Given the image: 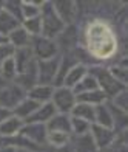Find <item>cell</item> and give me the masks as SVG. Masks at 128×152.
<instances>
[{
  "mask_svg": "<svg viewBox=\"0 0 128 152\" xmlns=\"http://www.w3.org/2000/svg\"><path fill=\"white\" fill-rule=\"evenodd\" d=\"M117 36L104 19H93L85 26V50L94 61H108L117 54Z\"/></svg>",
  "mask_w": 128,
  "mask_h": 152,
  "instance_id": "1",
  "label": "cell"
},
{
  "mask_svg": "<svg viewBox=\"0 0 128 152\" xmlns=\"http://www.w3.org/2000/svg\"><path fill=\"white\" fill-rule=\"evenodd\" d=\"M88 73L94 76V79L97 82L99 90H102L106 99H113L116 95L120 92L127 90V86L120 84V82L110 73L108 67H100V65H91L88 67Z\"/></svg>",
  "mask_w": 128,
  "mask_h": 152,
  "instance_id": "2",
  "label": "cell"
},
{
  "mask_svg": "<svg viewBox=\"0 0 128 152\" xmlns=\"http://www.w3.org/2000/svg\"><path fill=\"white\" fill-rule=\"evenodd\" d=\"M40 22H42V36L52 40H56V37L65 30V23L57 16L52 2H43L40 8Z\"/></svg>",
  "mask_w": 128,
  "mask_h": 152,
  "instance_id": "3",
  "label": "cell"
},
{
  "mask_svg": "<svg viewBox=\"0 0 128 152\" xmlns=\"http://www.w3.org/2000/svg\"><path fill=\"white\" fill-rule=\"evenodd\" d=\"M26 93L28 92L17 86L16 82H9L3 88H0V106L12 112L26 98Z\"/></svg>",
  "mask_w": 128,
  "mask_h": 152,
  "instance_id": "4",
  "label": "cell"
},
{
  "mask_svg": "<svg viewBox=\"0 0 128 152\" xmlns=\"http://www.w3.org/2000/svg\"><path fill=\"white\" fill-rule=\"evenodd\" d=\"M51 102H52V106H54V109H56L57 113L70 115V112L73 110L74 104L77 102V99H76V95H74V92L71 90V88H66V87H54Z\"/></svg>",
  "mask_w": 128,
  "mask_h": 152,
  "instance_id": "5",
  "label": "cell"
},
{
  "mask_svg": "<svg viewBox=\"0 0 128 152\" xmlns=\"http://www.w3.org/2000/svg\"><path fill=\"white\" fill-rule=\"evenodd\" d=\"M59 62H60V53L51 59L37 61V84H45V86L54 84L56 75L59 70Z\"/></svg>",
  "mask_w": 128,
  "mask_h": 152,
  "instance_id": "6",
  "label": "cell"
},
{
  "mask_svg": "<svg viewBox=\"0 0 128 152\" xmlns=\"http://www.w3.org/2000/svg\"><path fill=\"white\" fill-rule=\"evenodd\" d=\"M31 50L34 53V58L37 61H45V59H51L59 54V48L56 40L43 37V36H37L32 37L31 42Z\"/></svg>",
  "mask_w": 128,
  "mask_h": 152,
  "instance_id": "7",
  "label": "cell"
},
{
  "mask_svg": "<svg viewBox=\"0 0 128 152\" xmlns=\"http://www.w3.org/2000/svg\"><path fill=\"white\" fill-rule=\"evenodd\" d=\"M20 135L26 138L37 148H45L46 146V137H48V130H46V124H39V123H25Z\"/></svg>",
  "mask_w": 128,
  "mask_h": 152,
  "instance_id": "8",
  "label": "cell"
},
{
  "mask_svg": "<svg viewBox=\"0 0 128 152\" xmlns=\"http://www.w3.org/2000/svg\"><path fill=\"white\" fill-rule=\"evenodd\" d=\"M90 135L93 138L94 144H96L97 151H104V149H108L114 138H116L117 132L114 129H108V127H102V126H97V124H91V129H90Z\"/></svg>",
  "mask_w": 128,
  "mask_h": 152,
  "instance_id": "9",
  "label": "cell"
},
{
  "mask_svg": "<svg viewBox=\"0 0 128 152\" xmlns=\"http://www.w3.org/2000/svg\"><path fill=\"white\" fill-rule=\"evenodd\" d=\"M52 6L57 12L60 20L65 23V26L73 25L74 20L77 19L79 12V3L77 2H70V0H59V2H52Z\"/></svg>",
  "mask_w": 128,
  "mask_h": 152,
  "instance_id": "10",
  "label": "cell"
},
{
  "mask_svg": "<svg viewBox=\"0 0 128 152\" xmlns=\"http://www.w3.org/2000/svg\"><path fill=\"white\" fill-rule=\"evenodd\" d=\"M14 62H16V68H17V75L28 72V70H31V68H34L37 65V59L34 58V53H32L31 47L16 50Z\"/></svg>",
  "mask_w": 128,
  "mask_h": 152,
  "instance_id": "11",
  "label": "cell"
},
{
  "mask_svg": "<svg viewBox=\"0 0 128 152\" xmlns=\"http://www.w3.org/2000/svg\"><path fill=\"white\" fill-rule=\"evenodd\" d=\"M52 92H54V87H52V86L36 84L32 88H29V90H28L26 96H28L29 99L39 102V104H46V102H51Z\"/></svg>",
  "mask_w": 128,
  "mask_h": 152,
  "instance_id": "12",
  "label": "cell"
},
{
  "mask_svg": "<svg viewBox=\"0 0 128 152\" xmlns=\"http://www.w3.org/2000/svg\"><path fill=\"white\" fill-rule=\"evenodd\" d=\"M23 124L25 123L20 118H17L16 115H11L9 118H6L2 124H0V137H2V140L19 135L22 127H23Z\"/></svg>",
  "mask_w": 128,
  "mask_h": 152,
  "instance_id": "13",
  "label": "cell"
},
{
  "mask_svg": "<svg viewBox=\"0 0 128 152\" xmlns=\"http://www.w3.org/2000/svg\"><path fill=\"white\" fill-rule=\"evenodd\" d=\"M88 73V67L83 65V64H76L74 67H71L68 73L65 75V78H63V84L62 87H66V88H73L76 87L80 81H82V78Z\"/></svg>",
  "mask_w": 128,
  "mask_h": 152,
  "instance_id": "14",
  "label": "cell"
},
{
  "mask_svg": "<svg viewBox=\"0 0 128 152\" xmlns=\"http://www.w3.org/2000/svg\"><path fill=\"white\" fill-rule=\"evenodd\" d=\"M70 149L71 152H97V148L90 134H85L80 137H71Z\"/></svg>",
  "mask_w": 128,
  "mask_h": 152,
  "instance_id": "15",
  "label": "cell"
},
{
  "mask_svg": "<svg viewBox=\"0 0 128 152\" xmlns=\"http://www.w3.org/2000/svg\"><path fill=\"white\" fill-rule=\"evenodd\" d=\"M93 124H97V126H102V127H108V129H114L113 115H111V110H110L106 102L94 106V123Z\"/></svg>",
  "mask_w": 128,
  "mask_h": 152,
  "instance_id": "16",
  "label": "cell"
},
{
  "mask_svg": "<svg viewBox=\"0 0 128 152\" xmlns=\"http://www.w3.org/2000/svg\"><path fill=\"white\" fill-rule=\"evenodd\" d=\"M46 130L54 132H66L71 134V116L65 113H56L52 118L46 123Z\"/></svg>",
  "mask_w": 128,
  "mask_h": 152,
  "instance_id": "17",
  "label": "cell"
},
{
  "mask_svg": "<svg viewBox=\"0 0 128 152\" xmlns=\"http://www.w3.org/2000/svg\"><path fill=\"white\" fill-rule=\"evenodd\" d=\"M57 112L52 102H46V104H42L34 113H32L25 123H39V124H46L52 116H54Z\"/></svg>",
  "mask_w": 128,
  "mask_h": 152,
  "instance_id": "18",
  "label": "cell"
},
{
  "mask_svg": "<svg viewBox=\"0 0 128 152\" xmlns=\"http://www.w3.org/2000/svg\"><path fill=\"white\" fill-rule=\"evenodd\" d=\"M6 40L16 48V50H20V48H26V47H31V42H32V37L29 36L28 33H26L22 25L19 26V28H16L14 31H12L8 37H6Z\"/></svg>",
  "mask_w": 128,
  "mask_h": 152,
  "instance_id": "19",
  "label": "cell"
},
{
  "mask_svg": "<svg viewBox=\"0 0 128 152\" xmlns=\"http://www.w3.org/2000/svg\"><path fill=\"white\" fill-rule=\"evenodd\" d=\"M19 26H20V22L14 16H11L9 12L5 11L3 8L0 10V36L8 37L16 28H19Z\"/></svg>",
  "mask_w": 128,
  "mask_h": 152,
  "instance_id": "20",
  "label": "cell"
},
{
  "mask_svg": "<svg viewBox=\"0 0 128 152\" xmlns=\"http://www.w3.org/2000/svg\"><path fill=\"white\" fill-rule=\"evenodd\" d=\"M40 106H42V104H39V102L32 101V99H29L28 96H26V98H25L22 102H20V104H19L14 110H12V115H16L17 118H20V120L25 123Z\"/></svg>",
  "mask_w": 128,
  "mask_h": 152,
  "instance_id": "21",
  "label": "cell"
},
{
  "mask_svg": "<svg viewBox=\"0 0 128 152\" xmlns=\"http://www.w3.org/2000/svg\"><path fill=\"white\" fill-rule=\"evenodd\" d=\"M70 116L73 118H79L83 121H88L90 124L94 123V106L85 104V102H76L73 107V110L70 112Z\"/></svg>",
  "mask_w": 128,
  "mask_h": 152,
  "instance_id": "22",
  "label": "cell"
},
{
  "mask_svg": "<svg viewBox=\"0 0 128 152\" xmlns=\"http://www.w3.org/2000/svg\"><path fill=\"white\" fill-rule=\"evenodd\" d=\"M76 99L79 102H85V104H90V106H99V104H104L106 102V96L104 95L102 90H91V92H85V93H80L76 96Z\"/></svg>",
  "mask_w": 128,
  "mask_h": 152,
  "instance_id": "23",
  "label": "cell"
},
{
  "mask_svg": "<svg viewBox=\"0 0 128 152\" xmlns=\"http://www.w3.org/2000/svg\"><path fill=\"white\" fill-rule=\"evenodd\" d=\"M70 141H71V134H66V132H54V130H50L48 137H46V146H51V148L70 146Z\"/></svg>",
  "mask_w": 128,
  "mask_h": 152,
  "instance_id": "24",
  "label": "cell"
},
{
  "mask_svg": "<svg viewBox=\"0 0 128 152\" xmlns=\"http://www.w3.org/2000/svg\"><path fill=\"white\" fill-rule=\"evenodd\" d=\"M43 2H20V12H22V22L26 19H34L40 16V8Z\"/></svg>",
  "mask_w": 128,
  "mask_h": 152,
  "instance_id": "25",
  "label": "cell"
},
{
  "mask_svg": "<svg viewBox=\"0 0 128 152\" xmlns=\"http://www.w3.org/2000/svg\"><path fill=\"white\" fill-rule=\"evenodd\" d=\"M97 82H96V79H94V76L93 75H90V73H86L83 78H82V81L79 82V84L73 88V92H74V95H80V93H85V92H91V90H97Z\"/></svg>",
  "mask_w": 128,
  "mask_h": 152,
  "instance_id": "26",
  "label": "cell"
},
{
  "mask_svg": "<svg viewBox=\"0 0 128 152\" xmlns=\"http://www.w3.org/2000/svg\"><path fill=\"white\" fill-rule=\"evenodd\" d=\"M0 75L3 76L5 81L8 82H14L16 76H17V68H16V62H14V56L6 59L5 62L0 64Z\"/></svg>",
  "mask_w": 128,
  "mask_h": 152,
  "instance_id": "27",
  "label": "cell"
},
{
  "mask_svg": "<svg viewBox=\"0 0 128 152\" xmlns=\"http://www.w3.org/2000/svg\"><path fill=\"white\" fill-rule=\"evenodd\" d=\"M20 25H22V28L28 33L31 37L42 36V22H40V16L34 17V19H26Z\"/></svg>",
  "mask_w": 128,
  "mask_h": 152,
  "instance_id": "28",
  "label": "cell"
},
{
  "mask_svg": "<svg viewBox=\"0 0 128 152\" xmlns=\"http://www.w3.org/2000/svg\"><path fill=\"white\" fill-rule=\"evenodd\" d=\"M90 129H91V124L88 121L71 116V137H80V135L90 134Z\"/></svg>",
  "mask_w": 128,
  "mask_h": 152,
  "instance_id": "29",
  "label": "cell"
},
{
  "mask_svg": "<svg viewBox=\"0 0 128 152\" xmlns=\"http://www.w3.org/2000/svg\"><path fill=\"white\" fill-rule=\"evenodd\" d=\"M108 70H110V73L114 76V78L120 82V84L127 86V67L124 64H116L113 67H108Z\"/></svg>",
  "mask_w": 128,
  "mask_h": 152,
  "instance_id": "30",
  "label": "cell"
},
{
  "mask_svg": "<svg viewBox=\"0 0 128 152\" xmlns=\"http://www.w3.org/2000/svg\"><path fill=\"white\" fill-rule=\"evenodd\" d=\"M14 53H16V48L12 47L8 40L2 42V44H0V64L5 62L6 59L12 58V56H14Z\"/></svg>",
  "mask_w": 128,
  "mask_h": 152,
  "instance_id": "31",
  "label": "cell"
},
{
  "mask_svg": "<svg viewBox=\"0 0 128 152\" xmlns=\"http://www.w3.org/2000/svg\"><path fill=\"white\" fill-rule=\"evenodd\" d=\"M11 115H12L11 110H8V109H5V107L0 106V124H2V123H3L6 118H9Z\"/></svg>",
  "mask_w": 128,
  "mask_h": 152,
  "instance_id": "32",
  "label": "cell"
},
{
  "mask_svg": "<svg viewBox=\"0 0 128 152\" xmlns=\"http://www.w3.org/2000/svg\"><path fill=\"white\" fill-rule=\"evenodd\" d=\"M0 152H19V149H16L14 146H9V144H2Z\"/></svg>",
  "mask_w": 128,
  "mask_h": 152,
  "instance_id": "33",
  "label": "cell"
},
{
  "mask_svg": "<svg viewBox=\"0 0 128 152\" xmlns=\"http://www.w3.org/2000/svg\"><path fill=\"white\" fill-rule=\"evenodd\" d=\"M6 84H9V82H8V81H5V79H3V76L0 75V88H3Z\"/></svg>",
  "mask_w": 128,
  "mask_h": 152,
  "instance_id": "34",
  "label": "cell"
},
{
  "mask_svg": "<svg viewBox=\"0 0 128 152\" xmlns=\"http://www.w3.org/2000/svg\"><path fill=\"white\" fill-rule=\"evenodd\" d=\"M19 152H40V151H23V149H19Z\"/></svg>",
  "mask_w": 128,
  "mask_h": 152,
  "instance_id": "35",
  "label": "cell"
},
{
  "mask_svg": "<svg viewBox=\"0 0 128 152\" xmlns=\"http://www.w3.org/2000/svg\"><path fill=\"white\" fill-rule=\"evenodd\" d=\"M97 152H113V151H111V149L108 148V149H104V151H97Z\"/></svg>",
  "mask_w": 128,
  "mask_h": 152,
  "instance_id": "36",
  "label": "cell"
},
{
  "mask_svg": "<svg viewBox=\"0 0 128 152\" xmlns=\"http://www.w3.org/2000/svg\"><path fill=\"white\" fill-rule=\"evenodd\" d=\"M5 40H6V37H2V36H0V44H2V42H5Z\"/></svg>",
  "mask_w": 128,
  "mask_h": 152,
  "instance_id": "37",
  "label": "cell"
},
{
  "mask_svg": "<svg viewBox=\"0 0 128 152\" xmlns=\"http://www.w3.org/2000/svg\"><path fill=\"white\" fill-rule=\"evenodd\" d=\"M0 146H2V137H0Z\"/></svg>",
  "mask_w": 128,
  "mask_h": 152,
  "instance_id": "38",
  "label": "cell"
},
{
  "mask_svg": "<svg viewBox=\"0 0 128 152\" xmlns=\"http://www.w3.org/2000/svg\"><path fill=\"white\" fill-rule=\"evenodd\" d=\"M0 10H2V2H0Z\"/></svg>",
  "mask_w": 128,
  "mask_h": 152,
  "instance_id": "39",
  "label": "cell"
}]
</instances>
